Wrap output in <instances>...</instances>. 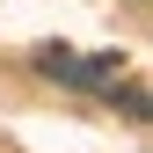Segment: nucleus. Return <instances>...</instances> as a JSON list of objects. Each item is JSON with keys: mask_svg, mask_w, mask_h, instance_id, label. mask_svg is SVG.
I'll use <instances>...</instances> for the list:
<instances>
[{"mask_svg": "<svg viewBox=\"0 0 153 153\" xmlns=\"http://www.w3.org/2000/svg\"><path fill=\"white\" fill-rule=\"evenodd\" d=\"M36 73H44V80H66V88H88V95H117L124 59L117 51H66V44H51L44 59H36Z\"/></svg>", "mask_w": 153, "mask_h": 153, "instance_id": "1", "label": "nucleus"}]
</instances>
